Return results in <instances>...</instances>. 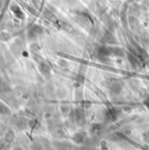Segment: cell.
<instances>
[{
    "label": "cell",
    "mask_w": 149,
    "mask_h": 150,
    "mask_svg": "<svg viewBox=\"0 0 149 150\" xmlns=\"http://www.w3.org/2000/svg\"><path fill=\"white\" fill-rule=\"evenodd\" d=\"M0 114H2V115H11L10 109L6 105L2 104L1 102H0Z\"/></svg>",
    "instance_id": "3957f363"
},
{
    "label": "cell",
    "mask_w": 149,
    "mask_h": 150,
    "mask_svg": "<svg viewBox=\"0 0 149 150\" xmlns=\"http://www.w3.org/2000/svg\"><path fill=\"white\" fill-rule=\"evenodd\" d=\"M0 39L4 41H7L11 39V35L7 33H2L0 34Z\"/></svg>",
    "instance_id": "277c9868"
},
{
    "label": "cell",
    "mask_w": 149,
    "mask_h": 150,
    "mask_svg": "<svg viewBox=\"0 0 149 150\" xmlns=\"http://www.w3.org/2000/svg\"><path fill=\"white\" fill-rule=\"evenodd\" d=\"M14 138H15V134H14L13 131L10 130V131H8L6 133L5 136H4V142H7V143H11L13 142Z\"/></svg>",
    "instance_id": "7a4b0ae2"
},
{
    "label": "cell",
    "mask_w": 149,
    "mask_h": 150,
    "mask_svg": "<svg viewBox=\"0 0 149 150\" xmlns=\"http://www.w3.org/2000/svg\"><path fill=\"white\" fill-rule=\"evenodd\" d=\"M10 91H11V88L8 85V83L4 82L3 79L0 77V92L1 93H7V92H10Z\"/></svg>",
    "instance_id": "6da1fadb"
},
{
    "label": "cell",
    "mask_w": 149,
    "mask_h": 150,
    "mask_svg": "<svg viewBox=\"0 0 149 150\" xmlns=\"http://www.w3.org/2000/svg\"><path fill=\"white\" fill-rule=\"evenodd\" d=\"M0 9H1V2H0Z\"/></svg>",
    "instance_id": "5b68a950"
}]
</instances>
